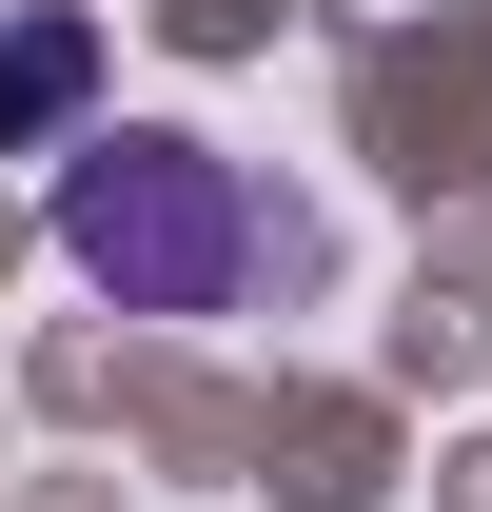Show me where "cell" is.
<instances>
[{
	"label": "cell",
	"mask_w": 492,
	"mask_h": 512,
	"mask_svg": "<svg viewBox=\"0 0 492 512\" xmlns=\"http://www.w3.org/2000/svg\"><path fill=\"white\" fill-rule=\"evenodd\" d=\"M79 119V20H20L0 40V138H60Z\"/></svg>",
	"instance_id": "cell-2"
},
{
	"label": "cell",
	"mask_w": 492,
	"mask_h": 512,
	"mask_svg": "<svg viewBox=\"0 0 492 512\" xmlns=\"http://www.w3.org/2000/svg\"><path fill=\"white\" fill-rule=\"evenodd\" d=\"M60 256L119 296V316H217L256 276V197H237V158H197V138H79L60 158Z\"/></svg>",
	"instance_id": "cell-1"
}]
</instances>
